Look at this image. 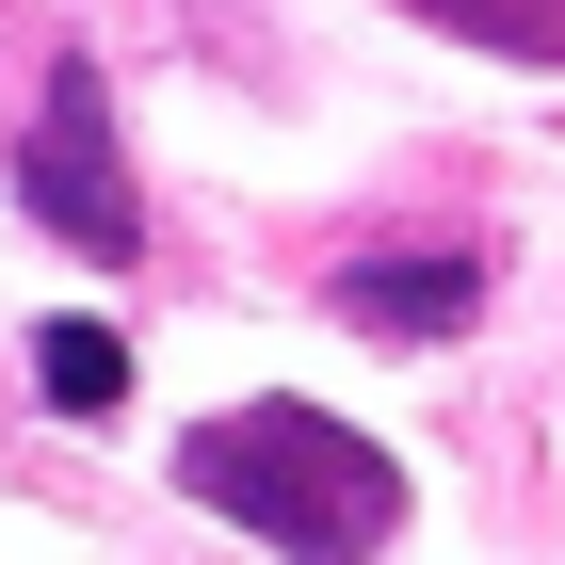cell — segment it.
Wrapping results in <instances>:
<instances>
[{"label":"cell","instance_id":"1","mask_svg":"<svg viewBox=\"0 0 565 565\" xmlns=\"http://www.w3.org/2000/svg\"><path fill=\"white\" fill-rule=\"evenodd\" d=\"M178 484H194L211 518L275 533L291 565H372L404 533V469L355 420H323V404H243V420L178 436Z\"/></svg>","mask_w":565,"mask_h":565},{"label":"cell","instance_id":"2","mask_svg":"<svg viewBox=\"0 0 565 565\" xmlns=\"http://www.w3.org/2000/svg\"><path fill=\"white\" fill-rule=\"evenodd\" d=\"M17 194H33V226H49V243H82V259H130V243H146L130 162H114V82H97V65H49V82H33Z\"/></svg>","mask_w":565,"mask_h":565},{"label":"cell","instance_id":"3","mask_svg":"<svg viewBox=\"0 0 565 565\" xmlns=\"http://www.w3.org/2000/svg\"><path fill=\"white\" fill-rule=\"evenodd\" d=\"M469 307H484V259H355L340 275L355 340H469Z\"/></svg>","mask_w":565,"mask_h":565},{"label":"cell","instance_id":"4","mask_svg":"<svg viewBox=\"0 0 565 565\" xmlns=\"http://www.w3.org/2000/svg\"><path fill=\"white\" fill-rule=\"evenodd\" d=\"M33 372H49V404H65V420H97V404L130 388V340H114V323H49Z\"/></svg>","mask_w":565,"mask_h":565},{"label":"cell","instance_id":"5","mask_svg":"<svg viewBox=\"0 0 565 565\" xmlns=\"http://www.w3.org/2000/svg\"><path fill=\"white\" fill-rule=\"evenodd\" d=\"M436 17H469L484 49H533V33H550V0H436Z\"/></svg>","mask_w":565,"mask_h":565}]
</instances>
